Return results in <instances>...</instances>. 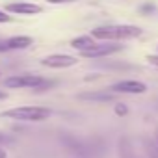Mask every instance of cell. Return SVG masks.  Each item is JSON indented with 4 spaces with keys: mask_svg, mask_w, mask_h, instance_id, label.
<instances>
[{
    "mask_svg": "<svg viewBox=\"0 0 158 158\" xmlns=\"http://www.w3.org/2000/svg\"><path fill=\"white\" fill-rule=\"evenodd\" d=\"M114 97H115L114 91H86L78 95V99L82 101H95V102H108L114 101Z\"/></svg>",
    "mask_w": 158,
    "mask_h": 158,
    "instance_id": "ba28073f",
    "label": "cell"
},
{
    "mask_svg": "<svg viewBox=\"0 0 158 158\" xmlns=\"http://www.w3.org/2000/svg\"><path fill=\"white\" fill-rule=\"evenodd\" d=\"M50 4H69V2H76V0H47Z\"/></svg>",
    "mask_w": 158,
    "mask_h": 158,
    "instance_id": "e0dca14e",
    "label": "cell"
},
{
    "mask_svg": "<svg viewBox=\"0 0 158 158\" xmlns=\"http://www.w3.org/2000/svg\"><path fill=\"white\" fill-rule=\"evenodd\" d=\"M11 21V17L8 15V13H4V11H0V23H10Z\"/></svg>",
    "mask_w": 158,
    "mask_h": 158,
    "instance_id": "9a60e30c",
    "label": "cell"
},
{
    "mask_svg": "<svg viewBox=\"0 0 158 158\" xmlns=\"http://www.w3.org/2000/svg\"><path fill=\"white\" fill-rule=\"evenodd\" d=\"M115 114H117L119 117L127 115V114H128V108H127V104H125V102H117V104H115Z\"/></svg>",
    "mask_w": 158,
    "mask_h": 158,
    "instance_id": "4fadbf2b",
    "label": "cell"
},
{
    "mask_svg": "<svg viewBox=\"0 0 158 158\" xmlns=\"http://www.w3.org/2000/svg\"><path fill=\"white\" fill-rule=\"evenodd\" d=\"M119 50H123L121 45H95L93 48L84 50L80 54L84 58H102V56H108V54H114V52H119Z\"/></svg>",
    "mask_w": 158,
    "mask_h": 158,
    "instance_id": "8992f818",
    "label": "cell"
},
{
    "mask_svg": "<svg viewBox=\"0 0 158 158\" xmlns=\"http://www.w3.org/2000/svg\"><path fill=\"white\" fill-rule=\"evenodd\" d=\"M95 45H97V43H95V37H93V35H78V37H74V39L71 41V47L76 48V50H80V52L89 50V48H93Z\"/></svg>",
    "mask_w": 158,
    "mask_h": 158,
    "instance_id": "9c48e42d",
    "label": "cell"
},
{
    "mask_svg": "<svg viewBox=\"0 0 158 158\" xmlns=\"http://www.w3.org/2000/svg\"><path fill=\"white\" fill-rule=\"evenodd\" d=\"M2 117L15 119V121H45L52 115V110L43 106H19L0 114Z\"/></svg>",
    "mask_w": 158,
    "mask_h": 158,
    "instance_id": "7a4b0ae2",
    "label": "cell"
},
{
    "mask_svg": "<svg viewBox=\"0 0 158 158\" xmlns=\"http://www.w3.org/2000/svg\"><path fill=\"white\" fill-rule=\"evenodd\" d=\"M8 50H11L8 39H6V41H0V52H8Z\"/></svg>",
    "mask_w": 158,
    "mask_h": 158,
    "instance_id": "5bb4252c",
    "label": "cell"
},
{
    "mask_svg": "<svg viewBox=\"0 0 158 158\" xmlns=\"http://www.w3.org/2000/svg\"><path fill=\"white\" fill-rule=\"evenodd\" d=\"M91 35L101 41H123V39H134L141 35V28L132 24H110V26H99L91 30Z\"/></svg>",
    "mask_w": 158,
    "mask_h": 158,
    "instance_id": "6da1fadb",
    "label": "cell"
},
{
    "mask_svg": "<svg viewBox=\"0 0 158 158\" xmlns=\"http://www.w3.org/2000/svg\"><path fill=\"white\" fill-rule=\"evenodd\" d=\"M76 58L69 56V54H50L47 58L41 60V63L45 67H52V69H65V67H71V65H76Z\"/></svg>",
    "mask_w": 158,
    "mask_h": 158,
    "instance_id": "5b68a950",
    "label": "cell"
},
{
    "mask_svg": "<svg viewBox=\"0 0 158 158\" xmlns=\"http://www.w3.org/2000/svg\"><path fill=\"white\" fill-rule=\"evenodd\" d=\"M8 11L21 13V15H35L41 11V6L28 4V2H15V4H8Z\"/></svg>",
    "mask_w": 158,
    "mask_h": 158,
    "instance_id": "52a82bcc",
    "label": "cell"
},
{
    "mask_svg": "<svg viewBox=\"0 0 158 158\" xmlns=\"http://www.w3.org/2000/svg\"><path fill=\"white\" fill-rule=\"evenodd\" d=\"M147 61L154 67H158V56H147Z\"/></svg>",
    "mask_w": 158,
    "mask_h": 158,
    "instance_id": "2e32d148",
    "label": "cell"
},
{
    "mask_svg": "<svg viewBox=\"0 0 158 158\" xmlns=\"http://www.w3.org/2000/svg\"><path fill=\"white\" fill-rule=\"evenodd\" d=\"M4 86L6 88H35V89H41V88L52 86V82H45L37 74H15V76L6 78Z\"/></svg>",
    "mask_w": 158,
    "mask_h": 158,
    "instance_id": "3957f363",
    "label": "cell"
},
{
    "mask_svg": "<svg viewBox=\"0 0 158 158\" xmlns=\"http://www.w3.org/2000/svg\"><path fill=\"white\" fill-rule=\"evenodd\" d=\"M8 43L11 50H21V48H28L34 43V39L30 35H15V37H10Z\"/></svg>",
    "mask_w": 158,
    "mask_h": 158,
    "instance_id": "30bf717a",
    "label": "cell"
},
{
    "mask_svg": "<svg viewBox=\"0 0 158 158\" xmlns=\"http://www.w3.org/2000/svg\"><path fill=\"white\" fill-rule=\"evenodd\" d=\"M4 141H8V138H6V136H2V134H0V143H4Z\"/></svg>",
    "mask_w": 158,
    "mask_h": 158,
    "instance_id": "44dd1931",
    "label": "cell"
},
{
    "mask_svg": "<svg viewBox=\"0 0 158 158\" xmlns=\"http://www.w3.org/2000/svg\"><path fill=\"white\" fill-rule=\"evenodd\" d=\"M0 158H6V151L4 149H0Z\"/></svg>",
    "mask_w": 158,
    "mask_h": 158,
    "instance_id": "ffe728a7",
    "label": "cell"
},
{
    "mask_svg": "<svg viewBox=\"0 0 158 158\" xmlns=\"http://www.w3.org/2000/svg\"><path fill=\"white\" fill-rule=\"evenodd\" d=\"M110 91L114 93H127V95H141L147 91V86L139 80H121L110 86Z\"/></svg>",
    "mask_w": 158,
    "mask_h": 158,
    "instance_id": "277c9868",
    "label": "cell"
},
{
    "mask_svg": "<svg viewBox=\"0 0 158 158\" xmlns=\"http://www.w3.org/2000/svg\"><path fill=\"white\" fill-rule=\"evenodd\" d=\"M152 10H154V6H152V4H145V6L141 8V11H152Z\"/></svg>",
    "mask_w": 158,
    "mask_h": 158,
    "instance_id": "ac0fdd59",
    "label": "cell"
},
{
    "mask_svg": "<svg viewBox=\"0 0 158 158\" xmlns=\"http://www.w3.org/2000/svg\"><path fill=\"white\" fill-rule=\"evenodd\" d=\"M143 149L147 152V158H158V145H156V141H152L149 138H143Z\"/></svg>",
    "mask_w": 158,
    "mask_h": 158,
    "instance_id": "8fae6325",
    "label": "cell"
},
{
    "mask_svg": "<svg viewBox=\"0 0 158 158\" xmlns=\"http://www.w3.org/2000/svg\"><path fill=\"white\" fill-rule=\"evenodd\" d=\"M2 99H6V93H2V91H0V101H2Z\"/></svg>",
    "mask_w": 158,
    "mask_h": 158,
    "instance_id": "7402d4cb",
    "label": "cell"
},
{
    "mask_svg": "<svg viewBox=\"0 0 158 158\" xmlns=\"http://www.w3.org/2000/svg\"><path fill=\"white\" fill-rule=\"evenodd\" d=\"M154 141H156V145H158V128L154 130Z\"/></svg>",
    "mask_w": 158,
    "mask_h": 158,
    "instance_id": "d6986e66",
    "label": "cell"
},
{
    "mask_svg": "<svg viewBox=\"0 0 158 158\" xmlns=\"http://www.w3.org/2000/svg\"><path fill=\"white\" fill-rule=\"evenodd\" d=\"M119 156L121 158H134V152H132V147H130V141L127 138H123L119 141Z\"/></svg>",
    "mask_w": 158,
    "mask_h": 158,
    "instance_id": "7c38bea8",
    "label": "cell"
}]
</instances>
